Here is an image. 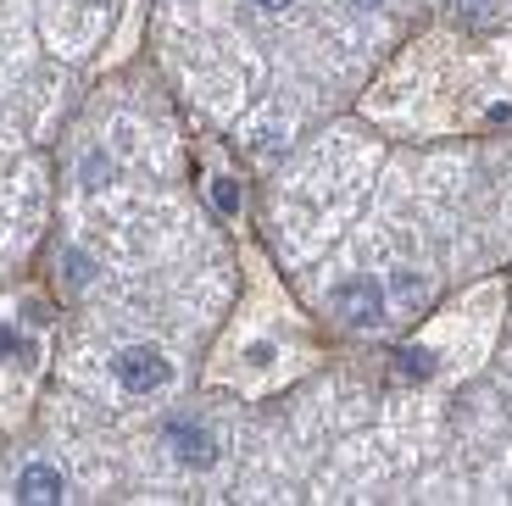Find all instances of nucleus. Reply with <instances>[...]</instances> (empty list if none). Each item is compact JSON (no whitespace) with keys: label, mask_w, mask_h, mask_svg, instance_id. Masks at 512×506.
I'll return each instance as SVG.
<instances>
[{"label":"nucleus","mask_w":512,"mask_h":506,"mask_svg":"<svg viewBox=\"0 0 512 506\" xmlns=\"http://www.w3.org/2000/svg\"><path fill=\"white\" fill-rule=\"evenodd\" d=\"M162 440H167V451L179 456L184 468H195V473L218 468V456H223L218 429H212V423H201V418H190V412L167 418V423H162Z\"/></svg>","instance_id":"1"},{"label":"nucleus","mask_w":512,"mask_h":506,"mask_svg":"<svg viewBox=\"0 0 512 506\" xmlns=\"http://www.w3.org/2000/svg\"><path fill=\"white\" fill-rule=\"evenodd\" d=\"M112 379L123 384L128 395H156L173 379V362H167L162 345H123V351L112 356Z\"/></svg>","instance_id":"2"},{"label":"nucleus","mask_w":512,"mask_h":506,"mask_svg":"<svg viewBox=\"0 0 512 506\" xmlns=\"http://www.w3.org/2000/svg\"><path fill=\"white\" fill-rule=\"evenodd\" d=\"M334 312L346 317L351 329H379L384 323V290L373 279H346L334 290Z\"/></svg>","instance_id":"3"},{"label":"nucleus","mask_w":512,"mask_h":506,"mask_svg":"<svg viewBox=\"0 0 512 506\" xmlns=\"http://www.w3.org/2000/svg\"><path fill=\"white\" fill-rule=\"evenodd\" d=\"M17 501H28V506H51V501H62V473L51 468V462H28L23 473H17Z\"/></svg>","instance_id":"4"},{"label":"nucleus","mask_w":512,"mask_h":506,"mask_svg":"<svg viewBox=\"0 0 512 506\" xmlns=\"http://www.w3.org/2000/svg\"><path fill=\"white\" fill-rule=\"evenodd\" d=\"M396 373L401 379H435V356L418 351V345H407V351L396 356Z\"/></svg>","instance_id":"5"},{"label":"nucleus","mask_w":512,"mask_h":506,"mask_svg":"<svg viewBox=\"0 0 512 506\" xmlns=\"http://www.w3.org/2000/svg\"><path fill=\"white\" fill-rule=\"evenodd\" d=\"M212 201H218V212H223V217L240 212V190H234L229 178H212Z\"/></svg>","instance_id":"6"},{"label":"nucleus","mask_w":512,"mask_h":506,"mask_svg":"<svg viewBox=\"0 0 512 506\" xmlns=\"http://www.w3.org/2000/svg\"><path fill=\"white\" fill-rule=\"evenodd\" d=\"M62 267H67V284H90L95 279V262H90V256H78V251H67Z\"/></svg>","instance_id":"7"},{"label":"nucleus","mask_w":512,"mask_h":506,"mask_svg":"<svg viewBox=\"0 0 512 506\" xmlns=\"http://www.w3.org/2000/svg\"><path fill=\"white\" fill-rule=\"evenodd\" d=\"M245 362H256V367H268L273 362V345L262 340V345H251V351H245Z\"/></svg>","instance_id":"8"},{"label":"nucleus","mask_w":512,"mask_h":506,"mask_svg":"<svg viewBox=\"0 0 512 506\" xmlns=\"http://www.w3.org/2000/svg\"><path fill=\"white\" fill-rule=\"evenodd\" d=\"M262 12H284V6H295V0H256Z\"/></svg>","instance_id":"9"},{"label":"nucleus","mask_w":512,"mask_h":506,"mask_svg":"<svg viewBox=\"0 0 512 506\" xmlns=\"http://www.w3.org/2000/svg\"><path fill=\"white\" fill-rule=\"evenodd\" d=\"M462 6H468V12H485V0H462Z\"/></svg>","instance_id":"10"},{"label":"nucleus","mask_w":512,"mask_h":506,"mask_svg":"<svg viewBox=\"0 0 512 506\" xmlns=\"http://www.w3.org/2000/svg\"><path fill=\"white\" fill-rule=\"evenodd\" d=\"M351 6H384V0H351Z\"/></svg>","instance_id":"11"}]
</instances>
